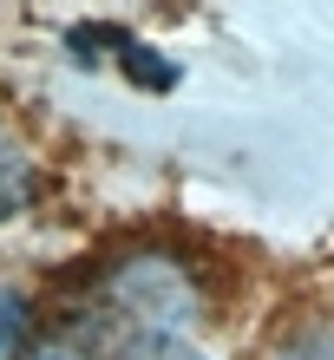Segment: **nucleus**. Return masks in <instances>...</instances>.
I'll use <instances>...</instances> for the list:
<instances>
[{"instance_id": "1", "label": "nucleus", "mask_w": 334, "mask_h": 360, "mask_svg": "<svg viewBox=\"0 0 334 360\" xmlns=\"http://www.w3.org/2000/svg\"><path fill=\"white\" fill-rule=\"evenodd\" d=\"M210 314V288H203V269L177 249L158 243H131L105 256L86 275V314L79 328L92 334L98 347L124 341V347H171L184 328H197Z\"/></svg>"}, {"instance_id": "2", "label": "nucleus", "mask_w": 334, "mask_h": 360, "mask_svg": "<svg viewBox=\"0 0 334 360\" xmlns=\"http://www.w3.org/2000/svg\"><path fill=\"white\" fill-rule=\"evenodd\" d=\"M39 190H46V171H39L33 144L20 138L7 118H0V223L27 217V210L39 203Z\"/></svg>"}, {"instance_id": "3", "label": "nucleus", "mask_w": 334, "mask_h": 360, "mask_svg": "<svg viewBox=\"0 0 334 360\" xmlns=\"http://www.w3.org/2000/svg\"><path fill=\"white\" fill-rule=\"evenodd\" d=\"M33 295L27 288H13V282H0V360H20L33 347Z\"/></svg>"}, {"instance_id": "4", "label": "nucleus", "mask_w": 334, "mask_h": 360, "mask_svg": "<svg viewBox=\"0 0 334 360\" xmlns=\"http://www.w3.org/2000/svg\"><path fill=\"white\" fill-rule=\"evenodd\" d=\"M269 360H334V314H315V321H295L276 341Z\"/></svg>"}, {"instance_id": "5", "label": "nucleus", "mask_w": 334, "mask_h": 360, "mask_svg": "<svg viewBox=\"0 0 334 360\" xmlns=\"http://www.w3.org/2000/svg\"><path fill=\"white\" fill-rule=\"evenodd\" d=\"M20 360H105V347L92 341L86 328H46V334H33V347L20 354Z\"/></svg>"}, {"instance_id": "6", "label": "nucleus", "mask_w": 334, "mask_h": 360, "mask_svg": "<svg viewBox=\"0 0 334 360\" xmlns=\"http://www.w3.org/2000/svg\"><path fill=\"white\" fill-rule=\"evenodd\" d=\"M118 360H203V354L184 347V341H171V347H124Z\"/></svg>"}]
</instances>
